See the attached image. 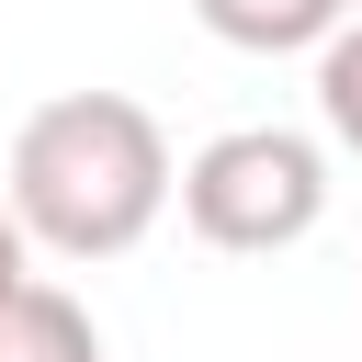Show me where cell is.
I'll return each instance as SVG.
<instances>
[{
  "instance_id": "obj_1",
  "label": "cell",
  "mask_w": 362,
  "mask_h": 362,
  "mask_svg": "<svg viewBox=\"0 0 362 362\" xmlns=\"http://www.w3.org/2000/svg\"><path fill=\"white\" fill-rule=\"evenodd\" d=\"M181 192V158L136 90H57L11 124V181L0 204L45 260H124Z\"/></svg>"
},
{
  "instance_id": "obj_2",
  "label": "cell",
  "mask_w": 362,
  "mask_h": 362,
  "mask_svg": "<svg viewBox=\"0 0 362 362\" xmlns=\"http://www.w3.org/2000/svg\"><path fill=\"white\" fill-rule=\"evenodd\" d=\"M317 215H328V147L294 124H226L181 158V226L226 260H272L317 238Z\"/></svg>"
},
{
  "instance_id": "obj_3",
  "label": "cell",
  "mask_w": 362,
  "mask_h": 362,
  "mask_svg": "<svg viewBox=\"0 0 362 362\" xmlns=\"http://www.w3.org/2000/svg\"><path fill=\"white\" fill-rule=\"evenodd\" d=\"M362 0H192V23L238 57H317Z\"/></svg>"
},
{
  "instance_id": "obj_4",
  "label": "cell",
  "mask_w": 362,
  "mask_h": 362,
  "mask_svg": "<svg viewBox=\"0 0 362 362\" xmlns=\"http://www.w3.org/2000/svg\"><path fill=\"white\" fill-rule=\"evenodd\" d=\"M0 362H102V328L68 283H23L0 305Z\"/></svg>"
},
{
  "instance_id": "obj_5",
  "label": "cell",
  "mask_w": 362,
  "mask_h": 362,
  "mask_svg": "<svg viewBox=\"0 0 362 362\" xmlns=\"http://www.w3.org/2000/svg\"><path fill=\"white\" fill-rule=\"evenodd\" d=\"M317 124H328V136L362 158V11H351V23L317 45Z\"/></svg>"
},
{
  "instance_id": "obj_6",
  "label": "cell",
  "mask_w": 362,
  "mask_h": 362,
  "mask_svg": "<svg viewBox=\"0 0 362 362\" xmlns=\"http://www.w3.org/2000/svg\"><path fill=\"white\" fill-rule=\"evenodd\" d=\"M23 283H34V238H23V215L0 204V305H11Z\"/></svg>"
}]
</instances>
